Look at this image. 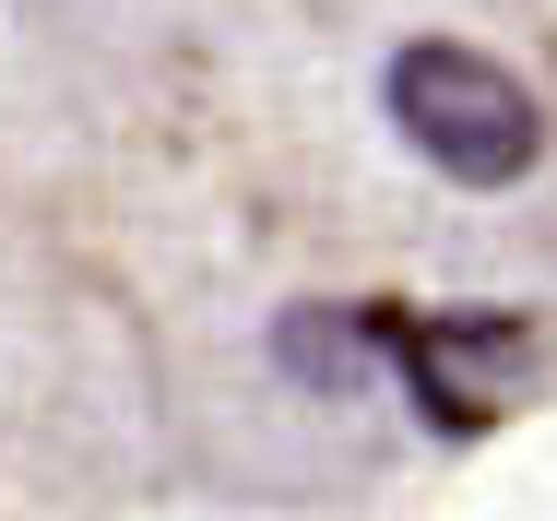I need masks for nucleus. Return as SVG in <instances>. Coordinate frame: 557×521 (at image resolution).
Segmentation results:
<instances>
[{
    "mask_svg": "<svg viewBox=\"0 0 557 521\" xmlns=\"http://www.w3.org/2000/svg\"><path fill=\"white\" fill-rule=\"evenodd\" d=\"M380 107H392V131L440 166L450 190H522L534 154H546V119H534V96H522V72H498V60L462 48V36L392 48Z\"/></svg>",
    "mask_w": 557,
    "mask_h": 521,
    "instance_id": "nucleus-1",
    "label": "nucleus"
}]
</instances>
